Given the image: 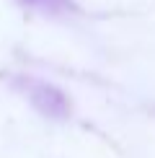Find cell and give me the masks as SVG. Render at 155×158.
<instances>
[{
	"mask_svg": "<svg viewBox=\"0 0 155 158\" xmlns=\"http://www.w3.org/2000/svg\"><path fill=\"white\" fill-rule=\"evenodd\" d=\"M23 3L34 5L39 10H47V13H57V10L67 8V0H23Z\"/></svg>",
	"mask_w": 155,
	"mask_h": 158,
	"instance_id": "obj_1",
	"label": "cell"
}]
</instances>
